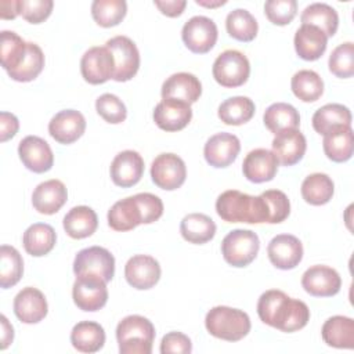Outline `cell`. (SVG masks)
<instances>
[{
    "label": "cell",
    "mask_w": 354,
    "mask_h": 354,
    "mask_svg": "<svg viewBox=\"0 0 354 354\" xmlns=\"http://www.w3.org/2000/svg\"><path fill=\"white\" fill-rule=\"evenodd\" d=\"M24 166L33 173H46L53 167L54 155L48 142L37 136H26L18 145Z\"/></svg>",
    "instance_id": "cell-16"
},
{
    "label": "cell",
    "mask_w": 354,
    "mask_h": 354,
    "mask_svg": "<svg viewBox=\"0 0 354 354\" xmlns=\"http://www.w3.org/2000/svg\"><path fill=\"white\" fill-rule=\"evenodd\" d=\"M257 314L266 325L288 333L303 329L310 321L307 304L278 289L266 290L259 297Z\"/></svg>",
    "instance_id": "cell-1"
},
{
    "label": "cell",
    "mask_w": 354,
    "mask_h": 354,
    "mask_svg": "<svg viewBox=\"0 0 354 354\" xmlns=\"http://www.w3.org/2000/svg\"><path fill=\"white\" fill-rule=\"evenodd\" d=\"M313 127L318 134H328L342 126H351V112L342 104H326L313 115Z\"/></svg>",
    "instance_id": "cell-33"
},
{
    "label": "cell",
    "mask_w": 354,
    "mask_h": 354,
    "mask_svg": "<svg viewBox=\"0 0 354 354\" xmlns=\"http://www.w3.org/2000/svg\"><path fill=\"white\" fill-rule=\"evenodd\" d=\"M115 59L113 80L127 82L136 76L140 68V53L136 43L127 36H115L105 43Z\"/></svg>",
    "instance_id": "cell-8"
},
{
    "label": "cell",
    "mask_w": 354,
    "mask_h": 354,
    "mask_svg": "<svg viewBox=\"0 0 354 354\" xmlns=\"http://www.w3.org/2000/svg\"><path fill=\"white\" fill-rule=\"evenodd\" d=\"M71 343L80 353H97L104 347L105 330L94 321H80L71 332Z\"/></svg>",
    "instance_id": "cell-29"
},
{
    "label": "cell",
    "mask_w": 354,
    "mask_h": 354,
    "mask_svg": "<svg viewBox=\"0 0 354 354\" xmlns=\"http://www.w3.org/2000/svg\"><path fill=\"white\" fill-rule=\"evenodd\" d=\"M66 187L55 178L40 183L32 194V205L41 214L57 213L66 203Z\"/></svg>",
    "instance_id": "cell-25"
},
{
    "label": "cell",
    "mask_w": 354,
    "mask_h": 354,
    "mask_svg": "<svg viewBox=\"0 0 354 354\" xmlns=\"http://www.w3.org/2000/svg\"><path fill=\"white\" fill-rule=\"evenodd\" d=\"M293 94L303 102H314L324 93V82L321 76L311 69L296 72L290 80Z\"/></svg>",
    "instance_id": "cell-40"
},
{
    "label": "cell",
    "mask_w": 354,
    "mask_h": 354,
    "mask_svg": "<svg viewBox=\"0 0 354 354\" xmlns=\"http://www.w3.org/2000/svg\"><path fill=\"white\" fill-rule=\"evenodd\" d=\"M53 7V0H19V15L30 24H40L50 17Z\"/></svg>",
    "instance_id": "cell-49"
},
{
    "label": "cell",
    "mask_w": 354,
    "mask_h": 354,
    "mask_svg": "<svg viewBox=\"0 0 354 354\" xmlns=\"http://www.w3.org/2000/svg\"><path fill=\"white\" fill-rule=\"evenodd\" d=\"M19 15V0H1L0 1V18L14 19Z\"/></svg>",
    "instance_id": "cell-54"
},
{
    "label": "cell",
    "mask_w": 354,
    "mask_h": 354,
    "mask_svg": "<svg viewBox=\"0 0 354 354\" xmlns=\"http://www.w3.org/2000/svg\"><path fill=\"white\" fill-rule=\"evenodd\" d=\"M321 335L328 346L351 350L354 347V321L350 317L333 315L324 322Z\"/></svg>",
    "instance_id": "cell-27"
},
{
    "label": "cell",
    "mask_w": 354,
    "mask_h": 354,
    "mask_svg": "<svg viewBox=\"0 0 354 354\" xmlns=\"http://www.w3.org/2000/svg\"><path fill=\"white\" fill-rule=\"evenodd\" d=\"M28 41L12 30H1L0 33V59L1 66L10 72L15 69L26 54Z\"/></svg>",
    "instance_id": "cell-41"
},
{
    "label": "cell",
    "mask_w": 354,
    "mask_h": 354,
    "mask_svg": "<svg viewBox=\"0 0 354 354\" xmlns=\"http://www.w3.org/2000/svg\"><path fill=\"white\" fill-rule=\"evenodd\" d=\"M73 303L83 311H98L108 301L106 282L93 274L76 275L72 288Z\"/></svg>",
    "instance_id": "cell-7"
},
{
    "label": "cell",
    "mask_w": 354,
    "mask_h": 354,
    "mask_svg": "<svg viewBox=\"0 0 354 354\" xmlns=\"http://www.w3.org/2000/svg\"><path fill=\"white\" fill-rule=\"evenodd\" d=\"M267 254L274 267L292 270L299 266L303 259V245L295 235L279 234L270 241Z\"/></svg>",
    "instance_id": "cell-15"
},
{
    "label": "cell",
    "mask_w": 354,
    "mask_h": 354,
    "mask_svg": "<svg viewBox=\"0 0 354 354\" xmlns=\"http://www.w3.org/2000/svg\"><path fill=\"white\" fill-rule=\"evenodd\" d=\"M272 153L282 166H293L300 162L307 149L304 134L297 129H289L275 134L272 140Z\"/></svg>",
    "instance_id": "cell-19"
},
{
    "label": "cell",
    "mask_w": 354,
    "mask_h": 354,
    "mask_svg": "<svg viewBox=\"0 0 354 354\" xmlns=\"http://www.w3.org/2000/svg\"><path fill=\"white\" fill-rule=\"evenodd\" d=\"M241 151L239 138L231 133H217L212 136L203 148L206 162L217 169L227 167L235 162Z\"/></svg>",
    "instance_id": "cell-17"
},
{
    "label": "cell",
    "mask_w": 354,
    "mask_h": 354,
    "mask_svg": "<svg viewBox=\"0 0 354 354\" xmlns=\"http://www.w3.org/2000/svg\"><path fill=\"white\" fill-rule=\"evenodd\" d=\"M24 274V260L14 246L0 248V286L3 289L17 285Z\"/></svg>",
    "instance_id": "cell-42"
},
{
    "label": "cell",
    "mask_w": 354,
    "mask_h": 354,
    "mask_svg": "<svg viewBox=\"0 0 354 354\" xmlns=\"http://www.w3.org/2000/svg\"><path fill=\"white\" fill-rule=\"evenodd\" d=\"M160 266L156 259L148 254H136L124 266V278L127 283L138 290L153 288L160 279Z\"/></svg>",
    "instance_id": "cell-14"
},
{
    "label": "cell",
    "mask_w": 354,
    "mask_h": 354,
    "mask_svg": "<svg viewBox=\"0 0 354 354\" xmlns=\"http://www.w3.org/2000/svg\"><path fill=\"white\" fill-rule=\"evenodd\" d=\"M64 230L73 239L93 235L98 227L95 212L88 206H75L64 217Z\"/></svg>",
    "instance_id": "cell-30"
},
{
    "label": "cell",
    "mask_w": 354,
    "mask_h": 354,
    "mask_svg": "<svg viewBox=\"0 0 354 354\" xmlns=\"http://www.w3.org/2000/svg\"><path fill=\"white\" fill-rule=\"evenodd\" d=\"M217 36L218 32L214 21L203 15L189 18L181 30V39L185 47L195 54L209 53L216 44Z\"/></svg>",
    "instance_id": "cell-9"
},
{
    "label": "cell",
    "mask_w": 354,
    "mask_h": 354,
    "mask_svg": "<svg viewBox=\"0 0 354 354\" xmlns=\"http://www.w3.org/2000/svg\"><path fill=\"white\" fill-rule=\"evenodd\" d=\"M12 306L17 318L24 324H37L48 311L44 295L33 286H26L19 290L14 297Z\"/></svg>",
    "instance_id": "cell-23"
},
{
    "label": "cell",
    "mask_w": 354,
    "mask_h": 354,
    "mask_svg": "<svg viewBox=\"0 0 354 354\" xmlns=\"http://www.w3.org/2000/svg\"><path fill=\"white\" fill-rule=\"evenodd\" d=\"M227 33L238 41H252L259 30L256 18L245 8L232 10L225 18Z\"/></svg>",
    "instance_id": "cell-39"
},
{
    "label": "cell",
    "mask_w": 354,
    "mask_h": 354,
    "mask_svg": "<svg viewBox=\"0 0 354 354\" xmlns=\"http://www.w3.org/2000/svg\"><path fill=\"white\" fill-rule=\"evenodd\" d=\"M187 177L184 160L176 153H160L151 165V178L153 184L166 191L180 188Z\"/></svg>",
    "instance_id": "cell-11"
},
{
    "label": "cell",
    "mask_w": 354,
    "mask_h": 354,
    "mask_svg": "<svg viewBox=\"0 0 354 354\" xmlns=\"http://www.w3.org/2000/svg\"><path fill=\"white\" fill-rule=\"evenodd\" d=\"M43 68H44V54L41 48L37 44L28 41L26 54L24 59L15 69L7 73L15 82H32L40 75Z\"/></svg>",
    "instance_id": "cell-43"
},
{
    "label": "cell",
    "mask_w": 354,
    "mask_h": 354,
    "mask_svg": "<svg viewBox=\"0 0 354 354\" xmlns=\"http://www.w3.org/2000/svg\"><path fill=\"white\" fill-rule=\"evenodd\" d=\"M263 122L271 133L278 134L283 130L297 129L300 124V115L293 105L286 102H275L266 109Z\"/></svg>",
    "instance_id": "cell-38"
},
{
    "label": "cell",
    "mask_w": 354,
    "mask_h": 354,
    "mask_svg": "<svg viewBox=\"0 0 354 354\" xmlns=\"http://www.w3.org/2000/svg\"><path fill=\"white\" fill-rule=\"evenodd\" d=\"M153 4L166 17H180L187 6L185 0H155Z\"/></svg>",
    "instance_id": "cell-53"
},
{
    "label": "cell",
    "mask_w": 354,
    "mask_h": 354,
    "mask_svg": "<svg viewBox=\"0 0 354 354\" xmlns=\"http://www.w3.org/2000/svg\"><path fill=\"white\" fill-rule=\"evenodd\" d=\"M295 50L304 61H317L328 46V36L317 26L301 25L295 33Z\"/></svg>",
    "instance_id": "cell-26"
},
{
    "label": "cell",
    "mask_w": 354,
    "mask_h": 354,
    "mask_svg": "<svg viewBox=\"0 0 354 354\" xmlns=\"http://www.w3.org/2000/svg\"><path fill=\"white\" fill-rule=\"evenodd\" d=\"M86 130L84 116L75 109H64L55 113L48 123L50 136L59 144H72Z\"/></svg>",
    "instance_id": "cell-20"
},
{
    "label": "cell",
    "mask_w": 354,
    "mask_h": 354,
    "mask_svg": "<svg viewBox=\"0 0 354 354\" xmlns=\"http://www.w3.org/2000/svg\"><path fill=\"white\" fill-rule=\"evenodd\" d=\"M180 232L187 242L202 245L213 239L216 235V224L203 213H189L181 220Z\"/></svg>",
    "instance_id": "cell-34"
},
{
    "label": "cell",
    "mask_w": 354,
    "mask_h": 354,
    "mask_svg": "<svg viewBox=\"0 0 354 354\" xmlns=\"http://www.w3.org/2000/svg\"><path fill=\"white\" fill-rule=\"evenodd\" d=\"M191 119V105L181 101L162 100L153 109V120L156 126L165 131L183 130Z\"/></svg>",
    "instance_id": "cell-24"
},
{
    "label": "cell",
    "mask_w": 354,
    "mask_h": 354,
    "mask_svg": "<svg viewBox=\"0 0 354 354\" xmlns=\"http://www.w3.org/2000/svg\"><path fill=\"white\" fill-rule=\"evenodd\" d=\"M303 289L315 297H330L339 293L342 278L339 272L328 266H313L301 277Z\"/></svg>",
    "instance_id": "cell-13"
},
{
    "label": "cell",
    "mask_w": 354,
    "mask_h": 354,
    "mask_svg": "<svg viewBox=\"0 0 354 354\" xmlns=\"http://www.w3.org/2000/svg\"><path fill=\"white\" fill-rule=\"evenodd\" d=\"M322 148L328 159L336 163L347 162L353 156V129L342 126L324 136Z\"/></svg>",
    "instance_id": "cell-32"
},
{
    "label": "cell",
    "mask_w": 354,
    "mask_h": 354,
    "mask_svg": "<svg viewBox=\"0 0 354 354\" xmlns=\"http://www.w3.org/2000/svg\"><path fill=\"white\" fill-rule=\"evenodd\" d=\"M192 351L191 339L181 332H169L162 337L160 353L162 354H188Z\"/></svg>",
    "instance_id": "cell-51"
},
{
    "label": "cell",
    "mask_w": 354,
    "mask_h": 354,
    "mask_svg": "<svg viewBox=\"0 0 354 354\" xmlns=\"http://www.w3.org/2000/svg\"><path fill=\"white\" fill-rule=\"evenodd\" d=\"M254 111V102L249 97L236 95L223 101L218 106L217 115L220 120L225 124L241 126L253 118Z\"/></svg>",
    "instance_id": "cell-36"
},
{
    "label": "cell",
    "mask_w": 354,
    "mask_h": 354,
    "mask_svg": "<svg viewBox=\"0 0 354 354\" xmlns=\"http://www.w3.org/2000/svg\"><path fill=\"white\" fill-rule=\"evenodd\" d=\"M108 224L115 231H130L142 224L140 206L133 196H127L113 203L108 212Z\"/></svg>",
    "instance_id": "cell-28"
},
{
    "label": "cell",
    "mask_w": 354,
    "mask_h": 354,
    "mask_svg": "<svg viewBox=\"0 0 354 354\" xmlns=\"http://www.w3.org/2000/svg\"><path fill=\"white\" fill-rule=\"evenodd\" d=\"M260 195L267 206L268 224H278L288 218L290 213V202L285 192L279 189H267Z\"/></svg>",
    "instance_id": "cell-47"
},
{
    "label": "cell",
    "mask_w": 354,
    "mask_h": 354,
    "mask_svg": "<svg viewBox=\"0 0 354 354\" xmlns=\"http://www.w3.org/2000/svg\"><path fill=\"white\" fill-rule=\"evenodd\" d=\"M95 111L105 122L111 124L122 123L127 116V109L123 101L111 93H105L97 98Z\"/></svg>",
    "instance_id": "cell-46"
},
{
    "label": "cell",
    "mask_w": 354,
    "mask_h": 354,
    "mask_svg": "<svg viewBox=\"0 0 354 354\" xmlns=\"http://www.w3.org/2000/svg\"><path fill=\"white\" fill-rule=\"evenodd\" d=\"M216 212L227 223H268L267 206L263 196H252L238 189H228L218 195Z\"/></svg>",
    "instance_id": "cell-2"
},
{
    "label": "cell",
    "mask_w": 354,
    "mask_h": 354,
    "mask_svg": "<svg viewBox=\"0 0 354 354\" xmlns=\"http://www.w3.org/2000/svg\"><path fill=\"white\" fill-rule=\"evenodd\" d=\"M264 12L274 25L283 26L293 21L297 14L296 0H268L264 3Z\"/></svg>",
    "instance_id": "cell-48"
},
{
    "label": "cell",
    "mask_w": 354,
    "mask_h": 354,
    "mask_svg": "<svg viewBox=\"0 0 354 354\" xmlns=\"http://www.w3.org/2000/svg\"><path fill=\"white\" fill-rule=\"evenodd\" d=\"M195 3L196 4H199V6H203V7H218V6H224L227 1L225 0H217V1H205V0H195Z\"/></svg>",
    "instance_id": "cell-56"
},
{
    "label": "cell",
    "mask_w": 354,
    "mask_h": 354,
    "mask_svg": "<svg viewBox=\"0 0 354 354\" xmlns=\"http://www.w3.org/2000/svg\"><path fill=\"white\" fill-rule=\"evenodd\" d=\"M80 72L83 79L90 84H102L108 82L115 73V59L112 53L105 46H94L88 48L80 59Z\"/></svg>",
    "instance_id": "cell-12"
},
{
    "label": "cell",
    "mask_w": 354,
    "mask_h": 354,
    "mask_svg": "<svg viewBox=\"0 0 354 354\" xmlns=\"http://www.w3.org/2000/svg\"><path fill=\"white\" fill-rule=\"evenodd\" d=\"M301 25H313L319 28L328 37L333 36L339 26L337 11L325 3H313L307 6L300 15Z\"/></svg>",
    "instance_id": "cell-35"
},
{
    "label": "cell",
    "mask_w": 354,
    "mask_h": 354,
    "mask_svg": "<svg viewBox=\"0 0 354 354\" xmlns=\"http://www.w3.org/2000/svg\"><path fill=\"white\" fill-rule=\"evenodd\" d=\"M212 73L220 86L235 88L249 79L250 64L246 55L241 51L225 50L214 59Z\"/></svg>",
    "instance_id": "cell-6"
},
{
    "label": "cell",
    "mask_w": 354,
    "mask_h": 354,
    "mask_svg": "<svg viewBox=\"0 0 354 354\" xmlns=\"http://www.w3.org/2000/svg\"><path fill=\"white\" fill-rule=\"evenodd\" d=\"M259 249V236L250 230L230 231L221 242L223 257L232 267L249 266L256 259Z\"/></svg>",
    "instance_id": "cell-5"
},
{
    "label": "cell",
    "mask_w": 354,
    "mask_h": 354,
    "mask_svg": "<svg viewBox=\"0 0 354 354\" xmlns=\"http://www.w3.org/2000/svg\"><path fill=\"white\" fill-rule=\"evenodd\" d=\"M57 234L50 224L35 223L29 225L22 236V243L28 254L41 257L53 250L55 246Z\"/></svg>",
    "instance_id": "cell-31"
},
{
    "label": "cell",
    "mask_w": 354,
    "mask_h": 354,
    "mask_svg": "<svg viewBox=\"0 0 354 354\" xmlns=\"http://www.w3.org/2000/svg\"><path fill=\"white\" fill-rule=\"evenodd\" d=\"M127 12L124 0H94L91 4L93 19L102 28L116 26Z\"/></svg>",
    "instance_id": "cell-44"
},
{
    "label": "cell",
    "mask_w": 354,
    "mask_h": 354,
    "mask_svg": "<svg viewBox=\"0 0 354 354\" xmlns=\"http://www.w3.org/2000/svg\"><path fill=\"white\" fill-rule=\"evenodd\" d=\"M153 339L155 326L142 315H127L116 326L120 354H151Z\"/></svg>",
    "instance_id": "cell-3"
},
{
    "label": "cell",
    "mask_w": 354,
    "mask_h": 354,
    "mask_svg": "<svg viewBox=\"0 0 354 354\" xmlns=\"http://www.w3.org/2000/svg\"><path fill=\"white\" fill-rule=\"evenodd\" d=\"M303 199L314 206L328 203L335 192V184L332 178L325 173H313L307 176L301 183Z\"/></svg>",
    "instance_id": "cell-37"
},
{
    "label": "cell",
    "mask_w": 354,
    "mask_h": 354,
    "mask_svg": "<svg viewBox=\"0 0 354 354\" xmlns=\"http://www.w3.org/2000/svg\"><path fill=\"white\" fill-rule=\"evenodd\" d=\"M109 171L115 185L129 188L141 180L144 173V160L138 152L126 149L113 158Z\"/></svg>",
    "instance_id": "cell-18"
},
{
    "label": "cell",
    "mask_w": 354,
    "mask_h": 354,
    "mask_svg": "<svg viewBox=\"0 0 354 354\" xmlns=\"http://www.w3.org/2000/svg\"><path fill=\"white\" fill-rule=\"evenodd\" d=\"M162 98L176 100L188 105L196 102L202 94L199 79L188 72H178L169 76L162 84Z\"/></svg>",
    "instance_id": "cell-21"
},
{
    "label": "cell",
    "mask_w": 354,
    "mask_h": 354,
    "mask_svg": "<svg viewBox=\"0 0 354 354\" xmlns=\"http://www.w3.org/2000/svg\"><path fill=\"white\" fill-rule=\"evenodd\" d=\"M142 216V224H151L159 220L163 214V202L159 196L149 192H140L134 195Z\"/></svg>",
    "instance_id": "cell-50"
},
{
    "label": "cell",
    "mask_w": 354,
    "mask_h": 354,
    "mask_svg": "<svg viewBox=\"0 0 354 354\" xmlns=\"http://www.w3.org/2000/svg\"><path fill=\"white\" fill-rule=\"evenodd\" d=\"M278 159L266 148H256L250 151L242 163V171L246 180L254 184L271 181L278 171Z\"/></svg>",
    "instance_id": "cell-22"
},
{
    "label": "cell",
    "mask_w": 354,
    "mask_h": 354,
    "mask_svg": "<svg viewBox=\"0 0 354 354\" xmlns=\"http://www.w3.org/2000/svg\"><path fill=\"white\" fill-rule=\"evenodd\" d=\"M73 272L76 275H98L105 282H109L115 275V257L108 249L101 246L82 249L73 260Z\"/></svg>",
    "instance_id": "cell-10"
},
{
    "label": "cell",
    "mask_w": 354,
    "mask_h": 354,
    "mask_svg": "<svg viewBox=\"0 0 354 354\" xmlns=\"http://www.w3.org/2000/svg\"><path fill=\"white\" fill-rule=\"evenodd\" d=\"M329 71L342 79L351 77L354 75V44L346 41L339 44L329 55Z\"/></svg>",
    "instance_id": "cell-45"
},
{
    "label": "cell",
    "mask_w": 354,
    "mask_h": 354,
    "mask_svg": "<svg viewBox=\"0 0 354 354\" xmlns=\"http://www.w3.org/2000/svg\"><path fill=\"white\" fill-rule=\"evenodd\" d=\"M19 129V122L15 115L10 112L0 113V140L1 142L12 138Z\"/></svg>",
    "instance_id": "cell-52"
},
{
    "label": "cell",
    "mask_w": 354,
    "mask_h": 354,
    "mask_svg": "<svg viewBox=\"0 0 354 354\" xmlns=\"http://www.w3.org/2000/svg\"><path fill=\"white\" fill-rule=\"evenodd\" d=\"M206 330L221 340L239 342L250 332L249 315L238 308L217 306L209 310L205 317Z\"/></svg>",
    "instance_id": "cell-4"
},
{
    "label": "cell",
    "mask_w": 354,
    "mask_h": 354,
    "mask_svg": "<svg viewBox=\"0 0 354 354\" xmlns=\"http://www.w3.org/2000/svg\"><path fill=\"white\" fill-rule=\"evenodd\" d=\"M1 321V348H7L10 346V343H12L14 339V328L12 325L8 322V319L6 318V315L0 317Z\"/></svg>",
    "instance_id": "cell-55"
}]
</instances>
